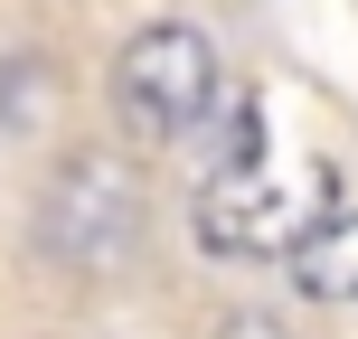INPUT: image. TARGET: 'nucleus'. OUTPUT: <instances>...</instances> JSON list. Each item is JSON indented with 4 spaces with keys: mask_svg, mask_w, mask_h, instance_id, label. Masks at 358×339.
<instances>
[{
    "mask_svg": "<svg viewBox=\"0 0 358 339\" xmlns=\"http://www.w3.org/2000/svg\"><path fill=\"white\" fill-rule=\"evenodd\" d=\"M283 264H292V292H311V302H358V208H330L321 226H302Z\"/></svg>",
    "mask_w": 358,
    "mask_h": 339,
    "instance_id": "4",
    "label": "nucleus"
},
{
    "mask_svg": "<svg viewBox=\"0 0 358 339\" xmlns=\"http://www.w3.org/2000/svg\"><path fill=\"white\" fill-rule=\"evenodd\" d=\"M142 245V179L113 151H66L38 198V254H57L66 273H113Z\"/></svg>",
    "mask_w": 358,
    "mask_h": 339,
    "instance_id": "1",
    "label": "nucleus"
},
{
    "mask_svg": "<svg viewBox=\"0 0 358 339\" xmlns=\"http://www.w3.org/2000/svg\"><path fill=\"white\" fill-rule=\"evenodd\" d=\"M292 198L273 189L264 170H245V179H208V198H198V245L208 254H227V264H245V254H273V245H292Z\"/></svg>",
    "mask_w": 358,
    "mask_h": 339,
    "instance_id": "3",
    "label": "nucleus"
},
{
    "mask_svg": "<svg viewBox=\"0 0 358 339\" xmlns=\"http://www.w3.org/2000/svg\"><path fill=\"white\" fill-rule=\"evenodd\" d=\"M113 104L142 142H189L198 113L217 104V48L198 19H151L113 66Z\"/></svg>",
    "mask_w": 358,
    "mask_h": 339,
    "instance_id": "2",
    "label": "nucleus"
},
{
    "mask_svg": "<svg viewBox=\"0 0 358 339\" xmlns=\"http://www.w3.org/2000/svg\"><path fill=\"white\" fill-rule=\"evenodd\" d=\"M198 132H208V179L264 170V94H227L217 85V104L198 113Z\"/></svg>",
    "mask_w": 358,
    "mask_h": 339,
    "instance_id": "5",
    "label": "nucleus"
},
{
    "mask_svg": "<svg viewBox=\"0 0 358 339\" xmlns=\"http://www.w3.org/2000/svg\"><path fill=\"white\" fill-rule=\"evenodd\" d=\"M208 339H292V330L273 321V311H217V321H208Z\"/></svg>",
    "mask_w": 358,
    "mask_h": 339,
    "instance_id": "6",
    "label": "nucleus"
}]
</instances>
